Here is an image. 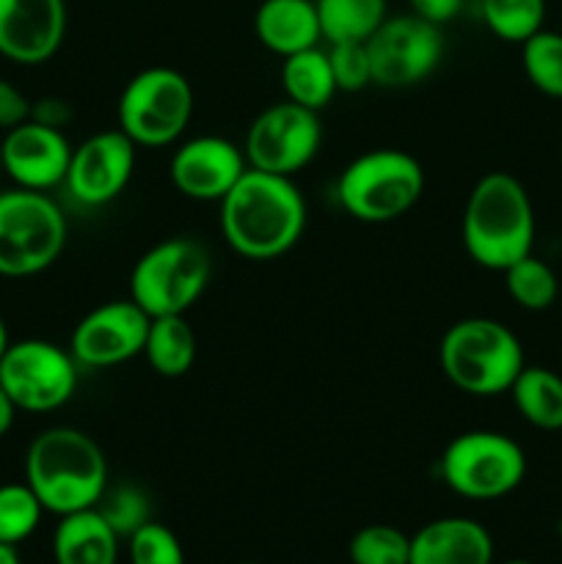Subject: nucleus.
Instances as JSON below:
<instances>
[{"label": "nucleus", "mask_w": 562, "mask_h": 564, "mask_svg": "<svg viewBox=\"0 0 562 564\" xmlns=\"http://www.w3.org/2000/svg\"><path fill=\"white\" fill-rule=\"evenodd\" d=\"M218 204L226 246L253 262L284 257L306 231V198L292 176L248 169Z\"/></svg>", "instance_id": "f257e3e1"}, {"label": "nucleus", "mask_w": 562, "mask_h": 564, "mask_svg": "<svg viewBox=\"0 0 562 564\" xmlns=\"http://www.w3.org/2000/svg\"><path fill=\"white\" fill-rule=\"evenodd\" d=\"M25 482L44 512L69 516L91 510L108 490V457L102 446L77 427H50L25 452Z\"/></svg>", "instance_id": "f03ea898"}, {"label": "nucleus", "mask_w": 562, "mask_h": 564, "mask_svg": "<svg viewBox=\"0 0 562 564\" xmlns=\"http://www.w3.org/2000/svg\"><path fill=\"white\" fill-rule=\"evenodd\" d=\"M466 253L485 270H507L534 246V207L527 187L507 171H488L463 207Z\"/></svg>", "instance_id": "7ed1b4c3"}, {"label": "nucleus", "mask_w": 562, "mask_h": 564, "mask_svg": "<svg viewBox=\"0 0 562 564\" xmlns=\"http://www.w3.org/2000/svg\"><path fill=\"white\" fill-rule=\"evenodd\" d=\"M439 361L446 380L472 397L505 394L527 367L518 336L490 317H466L450 325L441 339Z\"/></svg>", "instance_id": "20e7f679"}, {"label": "nucleus", "mask_w": 562, "mask_h": 564, "mask_svg": "<svg viewBox=\"0 0 562 564\" xmlns=\"http://www.w3.org/2000/svg\"><path fill=\"white\" fill-rule=\"evenodd\" d=\"M424 193V171L402 149H369L342 169L336 198L361 224H391L417 207Z\"/></svg>", "instance_id": "39448f33"}, {"label": "nucleus", "mask_w": 562, "mask_h": 564, "mask_svg": "<svg viewBox=\"0 0 562 564\" xmlns=\"http://www.w3.org/2000/svg\"><path fill=\"white\" fill-rule=\"evenodd\" d=\"M213 275L209 251L193 237H169L141 253L130 273V297L149 314H187Z\"/></svg>", "instance_id": "423d86ee"}, {"label": "nucleus", "mask_w": 562, "mask_h": 564, "mask_svg": "<svg viewBox=\"0 0 562 564\" xmlns=\"http://www.w3.org/2000/svg\"><path fill=\"white\" fill-rule=\"evenodd\" d=\"M66 246V218L42 191L0 193V275L25 279L55 264Z\"/></svg>", "instance_id": "0eeeda50"}, {"label": "nucleus", "mask_w": 562, "mask_h": 564, "mask_svg": "<svg viewBox=\"0 0 562 564\" xmlns=\"http://www.w3.org/2000/svg\"><path fill=\"white\" fill-rule=\"evenodd\" d=\"M193 105L196 94L182 72L149 66L121 88L116 119L136 147L160 149L180 141L193 119Z\"/></svg>", "instance_id": "6e6552de"}, {"label": "nucleus", "mask_w": 562, "mask_h": 564, "mask_svg": "<svg viewBox=\"0 0 562 564\" xmlns=\"http://www.w3.org/2000/svg\"><path fill=\"white\" fill-rule=\"evenodd\" d=\"M439 468L452 494L472 501H494L510 496L523 482L527 455L510 435L472 430L446 444Z\"/></svg>", "instance_id": "1a4fd4ad"}, {"label": "nucleus", "mask_w": 562, "mask_h": 564, "mask_svg": "<svg viewBox=\"0 0 562 564\" xmlns=\"http://www.w3.org/2000/svg\"><path fill=\"white\" fill-rule=\"evenodd\" d=\"M77 369L69 350L47 339H20L0 358V386L17 411L50 413L64 408L77 389Z\"/></svg>", "instance_id": "9d476101"}, {"label": "nucleus", "mask_w": 562, "mask_h": 564, "mask_svg": "<svg viewBox=\"0 0 562 564\" xmlns=\"http://www.w3.org/2000/svg\"><path fill=\"white\" fill-rule=\"evenodd\" d=\"M320 143H323V127L317 110L281 99L259 110L246 132L242 152L248 169L295 176L317 158Z\"/></svg>", "instance_id": "9b49d317"}, {"label": "nucleus", "mask_w": 562, "mask_h": 564, "mask_svg": "<svg viewBox=\"0 0 562 564\" xmlns=\"http://www.w3.org/2000/svg\"><path fill=\"white\" fill-rule=\"evenodd\" d=\"M372 86L411 88L428 80L444 58L441 28L417 14L386 17L383 25L367 39Z\"/></svg>", "instance_id": "f8f14e48"}, {"label": "nucleus", "mask_w": 562, "mask_h": 564, "mask_svg": "<svg viewBox=\"0 0 562 564\" xmlns=\"http://www.w3.org/2000/svg\"><path fill=\"white\" fill-rule=\"evenodd\" d=\"M149 317L132 297L108 301L91 308L75 325L69 339V352L80 367L108 369L141 356L149 334Z\"/></svg>", "instance_id": "ddd939ff"}, {"label": "nucleus", "mask_w": 562, "mask_h": 564, "mask_svg": "<svg viewBox=\"0 0 562 564\" xmlns=\"http://www.w3.org/2000/svg\"><path fill=\"white\" fill-rule=\"evenodd\" d=\"M138 147L116 127L88 135L80 147H72L69 171L64 187L77 204L102 207L125 193L136 171Z\"/></svg>", "instance_id": "4468645a"}, {"label": "nucleus", "mask_w": 562, "mask_h": 564, "mask_svg": "<svg viewBox=\"0 0 562 564\" xmlns=\"http://www.w3.org/2000/svg\"><path fill=\"white\" fill-rule=\"evenodd\" d=\"M246 171L242 147L220 135H196L180 143L169 165L174 187L193 202H220Z\"/></svg>", "instance_id": "2eb2a0df"}, {"label": "nucleus", "mask_w": 562, "mask_h": 564, "mask_svg": "<svg viewBox=\"0 0 562 564\" xmlns=\"http://www.w3.org/2000/svg\"><path fill=\"white\" fill-rule=\"evenodd\" d=\"M0 158H3V174H9L17 187L47 193L50 187L64 185L72 160V143L64 130L28 119L3 132Z\"/></svg>", "instance_id": "dca6fc26"}, {"label": "nucleus", "mask_w": 562, "mask_h": 564, "mask_svg": "<svg viewBox=\"0 0 562 564\" xmlns=\"http://www.w3.org/2000/svg\"><path fill=\"white\" fill-rule=\"evenodd\" d=\"M66 36V0H0V55L36 66L53 58Z\"/></svg>", "instance_id": "f3484780"}, {"label": "nucleus", "mask_w": 562, "mask_h": 564, "mask_svg": "<svg viewBox=\"0 0 562 564\" xmlns=\"http://www.w3.org/2000/svg\"><path fill=\"white\" fill-rule=\"evenodd\" d=\"M408 564H494V540L472 518H439L413 534Z\"/></svg>", "instance_id": "a211bd4d"}, {"label": "nucleus", "mask_w": 562, "mask_h": 564, "mask_svg": "<svg viewBox=\"0 0 562 564\" xmlns=\"http://www.w3.org/2000/svg\"><path fill=\"white\" fill-rule=\"evenodd\" d=\"M253 33L262 47L281 58L323 42L314 0H262L253 14Z\"/></svg>", "instance_id": "6ab92c4d"}, {"label": "nucleus", "mask_w": 562, "mask_h": 564, "mask_svg": "<svg viewBox=\"0 0 562 564\" xmlns=\"http://www.w3.org/2000/svg\"><path fill=\"white\" fill-rule=\"evenodd\" d=\"M119 540L97 507L61 516L53 534L55 564H116Z\"/></svg>", "instance_id": "aec40b11"}, {"label": "nucleus", "mask_w": 562, "mask_h": 564, "mask_svg": "<svg viewBox=\"0 0 562 564\" xmlns=\"http://www.w3.org/2000/svg\"><path fill=\"white\" fill-rule=\"evenodd\" d=\"M141 356H147L149 367L160 378H182L193 369L198 356L196 330L187 323L185 314H165L152 317Z\"/></svg>", "instance_id": "412c9836"}, {"label": "nucleus", "mask_w": 562, "mask_h": 564, "mask_svg": "<svg viewBox=\"0 0 562 564\" xmlns=\"http://www.w3.org/2000/svg\"><path fill=\"white\" fill-rule=\"evenodd\" d=\"M281 86L290 102L303 105L309 110L328 108L336 97V80L331 72L328 50L309 47L281 58Z\"/></svg>", "instance_id": "4be33fe9"}, {"label": "nucleus", "mask_w": 562, "mask_h": 564, "mask_svg": "<svg viewBox=\"0 0 562 564\" xmlns=\"http://www.w3.org/2000/svg\"><path fill=\"white\" fill-rule=\"evenodd\" d=\"M507 394L527 424L545 433L562 430V378L554 369L523 367Z\"/></svg>", "instance_id": "5701e85b"}, {"label": "nucleus", "mask_w": 562, "mask_h": 564, "mask_svg": "<svg viewBox=\"0 0 562 564\" xmlns=\"http://www.w3.org/2000/svg\"><path fill=\"white\" fill-rule=\"evenodd\" d=\"M320 31L328 44L367 42L389 14L386 0H314Z\"/></svg>", "instance_id": "b1692460"}, {"label": "nucleus", "mask_w": 562, "mask_h": 564, "mask_svg": "<svg viewBox=\"0 0 562 564\" xmlns=\"http://www.w3.org/2000/svg\"><path fill=\"white\" fill-rule=\"evenodd\" d=\"M501 273H505L507 295L516 301V306L527 308V312H545V308L554 306L556 295H560L556 273L551 270V264H545L534 253L518 259Z\"/></svg>", "instance_id": "393cba45"}, {"label": "nucleus", "mask_w": 562, "mask_h": 564, "mask_svg": "<svg viewBox=\"0 0 562 564\" xmlns=\"http://www.w3.org/2000/svg\"><path fill=\"white\" fill-rule=\"evenodd\" d=\"M479 14L496 39L523 44L543 28L545 0H479Z\"/></svg>", "instance_id": "a878e982"}, {"label": "nucleus", "mask_w": 562, "mask_h": 564, "mask_svg": "<svg viewBox=\"0 0 562 564\" xmlns=\"http://www.w3.org/2000/svg\"><path fill=\"white\" fill-rule=\"evenodd\" d=\"M521 66L527 80L545 97L562 99V33L540 28L521 44Z\"/></svg>", "instance_id": "bb28decb"}, {"label": "nucleus", "mask_w": 562, "mask_h": 564, "mask_svg": "<svg viewBox=\"0 0 562 564\" xmlns=\"http://www.w3.org/2000/svg\"><path fill=\"white\" fill-rule=\"evenodd\" d=\"M42 501L28 482L0 485V543L20 545L42 521Z\"/></svg>", "instance_id": "cd10ccee"}, {"label": "nucleus", "mask_w": 562, "mask_h": 564, "mask_svg": "<svg viewBox=\"0 0 562 564\" xmlns=\"http://www.w3.org/2000/svg\"><path fill=\"white\" fill-rule=\"evenodd\" d=\"M347 554L353 564H408L411 538L389 523H369L353 534Z\"/></svg>", "instance_id": "c85d7f7f"}, {"label": "nucleus", "mask_w": 562, "mask_h": 564, "mask_svg": "<svg viewBox=\"0 0 562 564\" xmlns=\"http://www.w3.org/2000/svg\"><path fill=\"white\" fill-rule=\"evenodd\" d=\"M97 510L102 512L105 521L114 527L119 538H130L132 532L152 521V505L149 496L136 485H119V488H108L99 499Z\"/></svg>", "instance_id": "c756f323"}, {"label": "nucleus", "mask_w": 562, "mask_h": 564, "mask_svg": "<svg viewBox=\"0 0 562 564\" xmlns=\"http://www.w3.org/2000/svg\"><path fill=\"white\" fill-rule=\"evenodd\" d=\"M132 564H185L180 538L165 523L149 521L127 538Z\"/></svg>", "instance_id": "7c9ffc66"}, {"label": "nucleus", "mask_w": 562, "mask_h": 564, "mask_svg": "<svg viewBox=\"0 0 562 564\" xmlns=\"http://www.w3.org/2000/svg\"><path fill=\"white\" fill-rule=\"evenodd\" d=\"M331 72H334L336 91L358 94L372 86V64H369L367 42H336L328 44Z\"/></svg>", "instance_id": "2f4dec72"}, {"label": "nucleus", "mask_w": 562, "mask_h": 564, "mask_svg": "<svg viewBox=\"0 0 562 564\" xmlns=\"http://www.w3.org/2000/svg\"><path fill=\"white\" fill-rule=\"evenodd\" d=\"M28 119H31V99L14 83L0 77V132H9L11 127Z\"/></svg>", "instance_id": "473e14b6"}, {"label": "nucleus", "mask_w": 562, "mask_h": 564, "mask_svg": "<svg viewBox=\"0 0 562 564\" xmlns=\"http://www.w3.org/2000/svg\"><path fill=\"white\" fill-rule=\"evenodd\" d=\"M466 0H408L411 6V14L422 17V20L433 22V25H446V22L455 20L463 11Z\"/></svg>", "instance_id": "72a5a7b5"}, {"label": "nucleus", "mask_w": 562, "mask_h": 564, "mask_svg": "<svg viewBox=\"0 0 562 564\" xmlns=\"http://www.w3.org/2000/svg\"><path fill=\"white\" fill-rule=\"evenodd\" d=\"M31 119L44 127L64 130L72 121V108L61 97H42L36 99V102H31Z\"/></svg>", "instance_id": "f704fd0d"}, {"label": "nucleus", "mask_w": 562, "mask_h": 564, "mask_svg": "<svg viewBox=\"0 0 562 564\" xmlns=\"http://www.w3.org/2000/svg\"><path fill=\"white\" fill-rule=\"evenodd\" d=\"M14 416H17V405L11 402V397L6 394L3 386H0V438H3V435L11 430Z\"/></svg>", "instance_id": "c9c22d12"}, {"label": "nucleus", "mask_w": 562, "mask_h": 564, "mask_svg": "<svg viewBox=\"0 0 562 564\" xmlns=\"http://www.w3.org/2000/svg\"><path fill=\"white\" fill-rule=\"evenodd\" d=\"M0 564H22L20 556H17L14 545H3V543H0Z\"/></svg>", "instance_id": "e433bc0d"}, {"label": "nucleus", "mask_w": 562, "mask_h": 564, "mask_svg": "<svg viewBox=\"0 0 562 564\" xmlns=\"http://www.w3.org/2000/svg\"><path fill=\"white\" fill-rule=\"evenodd\" d=\"M11 345V339H9V328H6V319L0 317V358H3V352H6V347Z\"/></svg>", "instance_id": "4c0bfd02"}, {"label": "nucleus", "mask_w": 562, "mask_h": 564, "mask_svg": "<svg viewBox=\"0 0 562 564\" xmlns=\"http://www.w3.org/2000/svg\"><path fill=\"white\" fill-rule=\"evenodd\" d=\"M501 564H534V562H527V560H507V562H501Z\"/></svg>", "instance_id": "58836bf2"}, {"label": "nucleus", "mask_w": 562, "mask_h": 564, "mask_svg": "<svg viewBox=\"0 0 562 564\" xmlns=\"http://www.w3.org/2000/svg\"><path fill=\"white\" fill-rule=\"evenodd\" d=\"M556 532H560V538H562V521H560V527H556Z\"/></svg>", "instance_id": "ea45409f"}, {"label": "nucleus", "mask_w": 562, "mask_h": 564, "mask_svg": "<svg viewBox=\"0 0 562 564\" xmlns=\"http://www.w3.org/2000/svg\"><path fill=\"white\" fill-rule=\"evenodd\" d=\"M0 174H3V158H0Z\"/></svg>", "instance_id": "a19ab883"}, {"label": "nucleus", "mask_w": 562, "mask_h": 564, "mask_svg": "<svg viewBox=\"0 0 562 564\" xmlns=\"http://www.w3.org/2000/svg\"><path fill=\"white\" fill-rule=\"evenodd\" d=\"M240 564H259V562H240Z\"/></svg>", "instance_id": "79ce46f5"}, {"label": "nucleus", "mask_w": 562, "mask_h": 564, "mask_svg": "<svg viewBox=\"0 0 562 564\" xmlns=\"http://www.w3.org/2000/svg\"><path fill=\"white\" fill-rule=\"evenodd\" d=\"M560 160H562V143H560Z\"/></svg>", "instance_id": "37998d69"}]
</instances>
